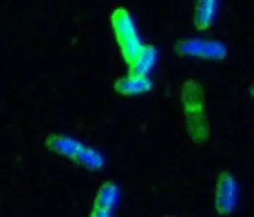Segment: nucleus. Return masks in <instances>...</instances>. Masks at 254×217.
Segmentation results:
<instances>
[{"label": "nucleus", "mask_w": 254, "mask_h": 217, "mask_svg": "<svg viewBox=\"0 0 254 217\" xmlns=\"http://www.w3.org/2000/svg\"><path fill=\"white\" fill-rule=\"evenodd\" d=\"M181 95L186 131L195 144H203L209 139L210 129L203 86L199 82L189 79L183 84Z\"/></svg>", "instance_id": "f257e3e1"}, {"label": "nucleus", "mask_w": 254, "mask_h": 217, "mask_svg": "<svg viewBox=\"0 0 254 217\" xmlns=\"http://www.w3.org/2000/svg\"><path fill=\"white\" fill-rule=\"evenodd\" d=\"M115 27L123 56L129 67L139 59L144 45H140L128 13L119 9L115 13Z\"/></svg>", "instance_id": "f03ea898"}, {"label": "nucleus", "mask_w": 254, "mask_h": 217, "mask_svg": "<svg viewBox=\"0 0 254 217\" xmlns=\"http://www.w3.org/2000/svg\"><path fill=\"white\" fill-rule=\"evenodd\" d=\"M175 49L181 56H194L207 60H222L228 54L226 46L221 42L201 39L178 41Z\"/></svg>", "instance_id": "7ed1b4c3"}, {"label": "nucleus", "mask_w": 254, "mask_h": 217, "mask_svg": "<svg viewBox=\"0 0 254 217\" xmlns=\"http://www.w3.org/2000/svg\"><path fill=\"white\" fill-rule=\"evenodd\" d=\"M237 199L238 188L234 177L230 173L222 171L215 186V209L219 216L231 214L236 208Z\"/></svg>", "instance_id": "20e7f679"}, {"label": "nucleus", "mask_w": 254, "mask_h": 217, "mask_svg": "<svg viewBox=\"0 0 254 217\" xmlns=\"http://www.w3.org/2000/svg\"><path fill=\"white\" fill-rule=\"evenodd\" d=\"M119 188L113 182L102 184L94 200L91 216H110L119 199Z\"/></svg>", "instance_id": "39448f33"}, {"label": "nucleus", "mask_w": 254, "mask_h": 217, "mask_svg": "<svg viewBox=\"0 0 254 217\" xmlns=\"http://www.w3.org/2000/svg\"><path fill=\"white\" fill-rule=\"evenodd\" d=\"M45 144L50 150L54 151L61 156L68 157L73 161L84 147L76 140L60 134L49 136Z\"/></svg>", "instance_id": "423d86ee"}, {"label": "nucleus", "mask_w": 254, "mask_h": 217, "mask_svg": "<svg viewBox=\"0 0 254 217\" xmlns=\"http://www.w3.org/2000/svg\"><path fill=\"white\" fill-rule=\"evenodd\" d=\"M216 1L200 0L196 2L194 12L193 24L198 31H206L211 26L215 13Z\"/></svg>", "instance_id": "0eeeda50"}, {"label": "nucleus", "mask_w": 254, "mask_h": 217, "mask_svg": "<svg viewBox=\"0 0 254 217\" xmlns=\"http://www.w3.org/2000/svg\"><path fill=\"white\" fill-rule=\"evenodd\" d=\"M115 88L118 92L123 95H135L150 90L151 83L146 76H128L118 80L115 85Z\"/></svg>", "instance_id": "6e6552de"}, {"label": "nucleus", "mask_w": 254, "mask_h": 217, "mask_svg": "<svg viewBox=\"0 0 254 217\" xmlns=\"http://www.w3.org/2000/svg\"><path fill=\"white\" fill-rule=\"evenodd\" d=\"M74 162L81 168L95 171L103 167L105 160L99 152L84 146Z\"/></svg>", "instance_id": "1a4fd4ad"}, {"label": "nucleus", "mask_w": 254, "mask_h": 217, "mask_svg": "<svg viewBox=\"0 0 254 217\" xmlns=\"http://www.w3.org/2000/svg\"><path fill=\"white\" fill-rule=\"evenodd\" d=\"M156 59V51L152 46L145 45L143 52L129 71V76L145 77L154 65Z\"/></svg>", "instance_id": "9d476101"}, {"label": "nucleus", "mask_w": 254, "mask_h": 217, "mask_svg": "<svg viewBox=\"0 0 254 217\" xmlns=\"http://www.w3.org/2000/svg\"><path fill=\"white\" fill-rule=\"evenodd\" d=\"M249 92H250L251 95L254 97V84L249 87Z\"/></svg>", "instance_id": "9b49d317"}]
</instances>
